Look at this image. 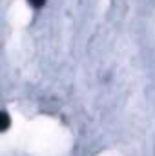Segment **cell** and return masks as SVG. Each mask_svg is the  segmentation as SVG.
<instances>
[{"instance_id": "obj_1", "label": "cell", "mask_w": 155, "mask_h": 156, "mask_svg": "<svg viewBox=\"0 0 155 156\" xmlns=\"http://www.w3.org/2000/svg\"><path fill=\"white\" fill-rule=\"evenodd\" d=\"M7 127H9V116H7V113L4 111V113H2V125H0V129L6 131Z\"/></svg>"}, {"instance_id": "obj_2", "label": "cell", "mask_w": 155, "mask_h": 156, "mask_svg": "<svg viewBox=\"0 0 155 156\" xmlns=\"http://www.w3.org/2000/svg\"><path fill=\"white\" fill-rule=\"evenodd\" d=\"M28 2H29L33 7H37V9H39V7H42V5L46 4V0H28Z\"/></svg>"}]
</instances>
